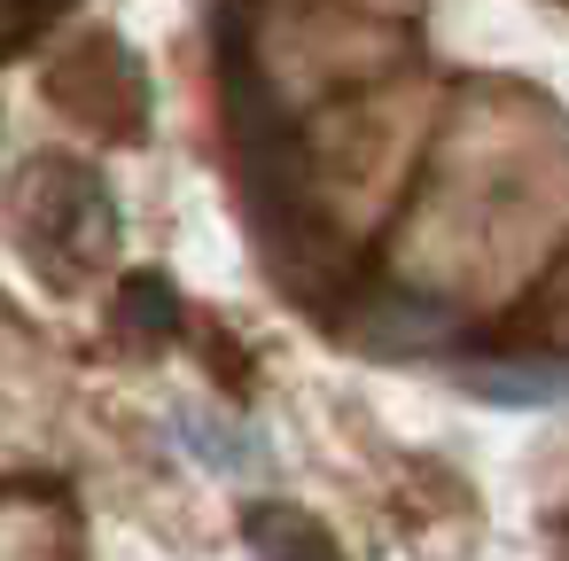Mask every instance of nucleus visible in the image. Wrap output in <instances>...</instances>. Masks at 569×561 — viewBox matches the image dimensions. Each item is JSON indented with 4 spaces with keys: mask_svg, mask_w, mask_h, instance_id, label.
<instances>
[{
    "mask_svg": "<svg viewBox=\"0 0 569 561\" xmlns=\"http://www.w3.org/2000/svg\"><path fill=\"white\" fill-rule=\"evenodd\" d=\"M250 545H258V553H281V545L328 553V530H320V522H297V507H258V514H250Z\"/></svg>",
    "mask_w": 569,
    "mask_h": 561,
    "instance_id": "7ed1b4c3",
    "label": "nucleus"
},
{
    "mask_svg": "<svg viewBox=\"0 0 569 561\" xmlns=\"http://www.w3.org/2000/svg\"><path fill=\"white\" fill-rule=\"evenodd\" d=\"M180 437H188V444H196V460H203V468H219V475H266V437H258V429H242V421H219L211 405L180 413Z\"/></svg>",
    "mask_w": 569,
    "mask_h": 561,
    "instance_id": "f03ea898",
    "label": "nucleus"
},
{
    "mask_svg": "<svg viewBox=\"0 0 569 561\" xmlns=\"http://www.w3.org/2000/svg\"><path fill=\"white\" fill-rule=\"evenodd\" d=\"M452 382L483 405H569V359H468Z\"/></svg>",
    "mask_w": 569,
    "mask_h": 561,
    "instance_id": "f257e3e1",
    "label": "nucleus"
}]
</instances>
